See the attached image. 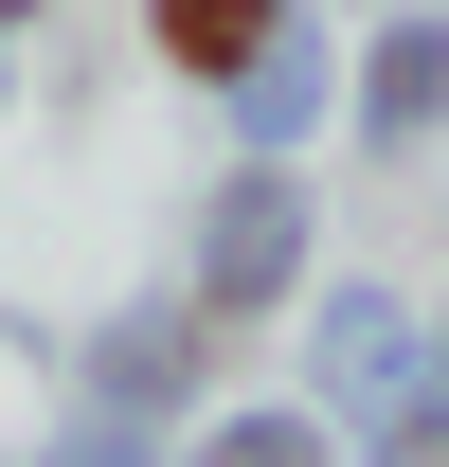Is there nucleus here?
I'll return each mask as SVG.
<instances>
[{
  "mask_svg": "<svg viewBox=\"0 0 449 467\" xmlns=\"http://www.w3.org/2000/svg\"><path fill=\"white\" fill-rule=\"evenodd\" d=\"M198 467H324V450H306L287 413H252V431H216V450H198Z\"/></svg>",
  "mask_w": 449,
  "mask_h": 467,
  "instance_id": "obj_4",
  "label": "nucleus"
},
{
  "mask_svg": "<svg viewBox=\"0 0 449 467\" xmlns=\"http://www.w3.org/2000/svg\"><path fill=\"white\" fill-rule=\"evenodd\" d=\"M270 270H287V198L252 180V198L216 216V306H270Z\"/></svg>",
  "mask_w": 449,
  "mask_h": 467,
  "instance_id": "obj_1",
  "label": "nucleus"
},
{
  "mask_svg": "<svg viewBox=\"0 0 449 467\" xmlns=\"http://www.w3.org/2000/svg\"><path fill=\"white\" fill-rule=\"evenodd\" d=\"M395 467H449V413H413V431H395Z\"/></svg>",
  "mask_w": 449,
  "mask_h": 467,
  "instance_id": "obj_5",
  "label": "nucleus"
},
{
  "mask_svg": "<svg viewBox=\"0 0 449 467\" xmlns=\"http://www.w3.org/2000/svg\"><path fill=\"white\" fill-rule=\"evenodd\" d=\"M252 36H270V0H162V55L180 72H252Z\"/></svg>",
  "mask_w": 449,
  "mask_h": 467,
  "instance_id": "obj_2",
  "label": "nucleus"
},
{
  "mask_svg": "<svg viewBox=\"0 0 449 467\" xmlns=\"http://www.w3.org/2000/svg\"><path fill=\"white\" fill-rule=\"evenodd\" d=\"M432 90H449V36H395V72H378V109H395V126H432Z\"/></svg>",
  "mask_w": 449,
  "mask_h": 467,
  "instance_id": "obj_3",
  "label": "nucleus"
}]
</instances>
